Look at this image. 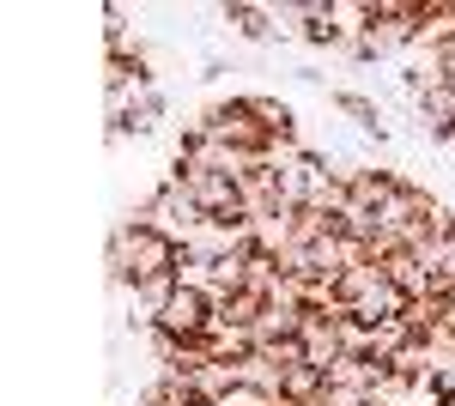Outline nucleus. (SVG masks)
<instances>
[{"instance_id": "obj_11", "label": "nucleus", "mask_w": 455, "mask_h": 406, "mask_svg": "<svg viewBox=\"0 0 455 406\" xmlns=\"http://www.w3.org/2000/svg\"><path fill=\"white\" fill-rule=\"evenodd\" d=\"M413 339V328L401 322V315H388V322H371V364H388L401 346Z\"/></svg>"}, {"instance_id": "obj_7", "label": "nucleus", "mask_w": 455, "mask_h": 406, "mask_svg": "<svg viewBox=\"0 0 455 406\" xmlns=\"http://www.w3.org/2000/svg\"><path fill=\"white\" fill-rule=\"evenodd\" d=\"M249 109H255V122L267 128L274 139H298V109L291 98H274V92H249Z\"/></svg>"}, {"instance_id": "obj_19", "label": "nucleus", "mask_w": 455, "mask_h": 406, "mask_svg": "<svg viewBox=\"0 0 455 406\" xmlns=\"http://www.w3.org/2000/svg\"><path fill=\"white\" fill-rule=\"evenodd\" d=\"M443 328H450V334H455V298H450V304H443Z\"/></svg>"}, {"instance_id": "obj_16", "label": "nucleus", "mask_w": 455, "mask_h": 406, "mask_svg": "<svg viewBox=\"0 0 455 406\" xmlns=\"http://www.w3.org/2000/svg\"><path fill=\"white\" fill-rule=\"evenodd\" d=\"M219 406H280V394H267V388H249V382H237V388H231V394H225Z\"/></svg>"}, {"instance_id": "obj_8", "label": "nucleus", "mask_w": 455, "mask_h": 406, "mask_svg": "<svg viewBox=\"0 0 455 406\" xmlns=\"http://www.w3.org/2000/svg\"><path fill=\"white\" fill-rule=\"evenodd\" d=\"M304 358H310L315 370H328V364L340 358V322H328V315H310V328H304Z\"/></svg>"}, {"instance_id": "obj_12", "label": "nucleus", "mask_w": 455, "mask_h": 406, "mask_svg": "<svg viewBox=\"0 0 455 406\" xmlns=\"http://www.w3.org/2000/svg\"><path fill=\"white\" fill-rule=\"evenodd\" d=\"M443 304H450V298H437V291H425V298H407L401 322L413 328V339H425L431 328H443Z\"/></svg>"}, {"instance_id": "obj_6", "label": "nucleus", "mask_w": 455, "mask_h": 406, "mask_svg": "<svg viewBox=\"0 0 455 406\" xmlns=\"http://www.w3.org/2000/svg\"><path fill=\"white\" fill-rule=\"evenodd\" d=\"M377 267L388 273V285H395L401 298H425V291H431V279H437V267H425L419 255H407V249H401L395 261H377Z\"/></svg>"}, {"instance_id": "obj_1", "label": "nucleus", "mask_w": 455, "mask_h": 406, "mask_svg": "<svg viewBox=\"0 0 455 406\" xmlns=\"http://www.w3.org/2000/svg\"><path fill=\"white\" fill-rule=\"evenodd\" d=\"M207 128H212L219 146H231L243 158H267V146H274V134L249 109V92H237V98H225V103H207Z\"/></svg>"}, {"instance_id": "obj_13", "label": "nucleus", "mask_w": 455, "mask_h": 406, "mask_svg": "<svg viewBox=\"0 0 455 406\" xmlns=\"http://www.w3.org/2000/svg\"><path fill=\"white\" fill-rule=\"evenodd\" d=\"M231 376H237V382H249V388H267V394H280V388H285V370H280V364H267L261 352L237 358V364H231Z\"/></svg>"}, {"instance_id": "obj_5", "label": "nucleus", "mask_w": 455, "mask_h": 406, "mask_svg": "<svg viewBox=\"0 0 455 406\" xmlns=\"http://www.w3.org/2000/svg\"><path fill=\"white\" fill-rule=\"evenodd\" d=\"M219 19H225L237 36H249V43H274V36H280L274 12H267V6H255V0H225V6H219Z\"/></svg>"}, {"instance_id": "obj_14", "label": "nucleus", "mask_w": 455, "mask_h": 406, "mask_svg": "<svg viewBox=\"0 0 455 406\" xmlns=\"http://www.w3.org/2000/svg\"><path fill=\"white\" fill-rule=\"evenodd\" d=\"M388 370H395V376H407V382H425V376L437 370V358L425 352V339H407V346H401V352L388 358Z\"/></svg>"}, {"instance_id": "obj_18", "label": "nucleus", "mask_w": 455, "mask_h": 406, "mask_svg": "<svg viewBox=\"0 0 455 406\" xmlns=\"http://www.w3.org/2000/svg\"><path fill=\"white\" fill-rule=\"evenodd\" d=\"M225 73H231V61H225V55H207V61H201V73H195V79H201V85H212V79H225Z\"/></svg>"}, {"instance_id": "obj_3", "label": "nucleus", "mask_w": 455, "mask_h": 406, "mask_svg": "<svg viewBox=\"0 0 455 406\" xmlns=\"http://www.w3.org/2000/svg\"><path fill=\"white\" fill-rule=\"evenodd\" d=\"M328 103H334V109H340L364 139H377V146L388 139V115H383V103H377V98H364V92H352V85H334Z\"/></svg>"}, {"instance_id": "obj_17", "label": "nucleus", "mask_w": 455, "mask_h": 406, "mask_svg": "<svg viewBox=\"0 0 455 406\" xmlns=\"http://www.w3.org/2000/svg\"><path fill=\"white\" fill-rule=\"evenodd\" d=\"M298 36H304L310 49H340V36H334V25H328V12H322V19H310Z\"/></svg>"}, {"instance_id": "obj_2", "label": "nucleus", "mask_w": 455, "mask_h": 406, "mask_svg": "<svg viewBox=\"0 0 455 406\" xmlns=\"http://www.w3.org/2000/svg\"><path fill=\"white\" fill-rule=\"evenodd\" d=\"M401 188H407V176H401V170H388V164H364L358 176H352L347 195H352V206H358V212H371V219H377V212H383V206L395 201Z\"/></svg>"}, {"instance_id": "obj_10", "label": "nucleus", "mask_w": 455, "mask_h": 406, "mask_svg": "<svg viewBox=\"0 0 455 406\" xmlns=\"http://www.w3.org/2000/svg\"><path fill=\"white\" fill-rule=\"evenodd\" d=\"M207 352H212V364H237V358L255 352V334H249V328H225V322H212Z\"/></svg>"}, {"instance_id": "obj_20", "label": "nucleus", "mask_w": 455, "mask_h": 406, "mask_svg": "<svg viewBox=\"0 0 455 406\" xmlns=\"http://www.w3.org/2000/svg\"><path fill=\"white\" fill-rule=\"evenodd\" d=\"M450 146H455V139H450Z\"/></svg>"}, {"instance_id": "obj_15", "label": "nucleus", "mask_w": 455, "mask_h": 406, "mask_svg": "<svg viewBox=\"0 0 455 406\" xmlns=\"http://www.w3.org/2000/svg\"><path fill=\"white\" fill-rule=\"evenodd\" d=\"M267 364H280V370H298V364H310L304 358V339H267V346H255Z\"/></svg>"}, {"instance_id": "obj_4", "label": "nucleus", "mask_w": 455, "mask_h": 406, "mask_svg": "<svg viewBox=\"0 0 455 406\" xmlns=\"http://www.w3.org/2000/svg\"><path fill=\"white\" fill-rule=\"evenodd\" d=\"M182 188H188V201L201 206L207 219H225V212H237V206H243V201H237V182H231V176H212V170L188 176Z\"/></svg>"}, {"instance_id": "obj_9", "label": "nucleus", "mask_w": 455, "mask_h": 406, "mask_svg": "<svg viewBox=\"0 0 455 406\" xmlns=\"http://www.w3.org/2000/svg\"><path fill=\"white\" fill-rule=\"evenodd\" d=\"M212 309H219L225 328H249V334H255L261 315H267V298H261V291H231V298H219Z\"/></svg>"}]
</instances>
